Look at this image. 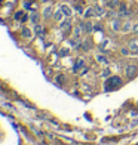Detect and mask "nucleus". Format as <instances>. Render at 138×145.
Returning a JSON list of instances; mask_svg holds the SVG:
<instances>
[{
  "label": "nucleus",
  "instance_id": "obj_4",
  "mask_svg": "<svg viewBox=\"0 0 138 145\" xmlns=\"http://www.w3.org/2000/svg\"><path fill=\"white\" fill-rule=\"evenodd\" d=\"M61 10H62V14H64L65 16H67V18H70V16H71V14H73V12H71V9L68 8L67 5H62V6H61Z\"/></svg>",
  "mask_w": 138,
  "mask_h": 145
},
{
  "label": "nucleus",
  "instance_id": "obj_13",
  "mask_svg": "<svg viewBox=\"0 0 138 145\" xmlns=\"http://www.w3.org/2000/svg\"><path fill=\"white\" fill-rule=\"evenodd\" d=\"M30 19H31L33 24H39V19H40V16H39V14H33V15L30 16Z\"/></svg>",
  "mask_w": 138,
  "mask_h": 145
},
{
  "label": "nucleus",
  "instance_id": "obj_2",
  "mask_svg": "<svg viewBox=\"0 0 138 145\" xmlns=\"http://www.w3.org/2000/svg\"><path fill=\"white\" fill-rule=\"evenodd\" d=\"M80 27L83 28L85 33H92V31H94V24H92V22H83Z\"/></svg>",
  "mask_w": 138,
  "mask_h": 145
},
{
  "label": "nucleus",
  "instance_id": "obj_15",
  "mask_svg": "<svg viewBox=\"0 0 138 145\" xmlns=\"http://www.w3.org/2000/svg\"><path fill=\"white\" fill-rule=\"evenodd\" d=\"M34 31H36V34H37V36H40L42 33H43V27H42V25H39V24H36V28H34Z\"/></svg>",
  "mask_w": 138,
  "mask_h": 145
},
{
  "label": "nucleus",
  "instance_id": "obj_17",
  "mask_svg": "<svg viewBox=\"0 0 138 145\" xmlns=\"http://www.w3.org/2000/svg\"><path fill=\"white\" fill-rule=\"evenodd\" d=\"M132 31H134L135 34L138 36V22H135V24H134V28H132Z\"/></svg>",
  "mask_w": 138,
  "mask_h": 145
},
{
  "label": "nucleus",
  "instance_id": "obj_1",
  "mask_svg": "<svg viewBox=\"0 0 138 145\" xmlns=\"http://www.w3.org/2000/svg\"><path fill=\"white\" fill-rule=\"evenodd\" d=\"M122 25H123V22L120 21L119 18H116V19L111 21V27H113L114 31H122Z\"/></svg>",
  "mask_w": 138,
  "mask_h": 145
},
{
  "label": "nucleus",
  "instance_id": "obj_20",
  "mask_svg": "<svg viewBox=\"0 0 138 145\" xmlns=\"http://www.w3.org/2000/svg\"><path fill=\"white\" fill-rule=\"evenodd\" d=\"M42 2H51V0H42Z\"/></svg>",
  "mask_w": 138,
  "mask_h": 145
},
{
  "label": "nucleus",
  "instance_id": "obj_18",
  "mask_svg": "<svg viewBox=\"0 0 138 145\" xmlns=\"http://www.w3.org/2000/svg\"><path fill=\"white\" fill-rule=\"evenodd\" d=\"M74 9L77 10V14H82V8H80L79 5H77V6H74Z\"/></svg>",
  "mask_w": 138,
  "mask_h": 145
},
{
  "label": "nucleus",
  "instance_id": "obj_10",
  "mask_svg": "<svg viewBox=\"0 0 138 145\" xmlns=\"http://www.w3.org/2000/svg\"><path fill=\"white\" fill-rule=\"evenodd\" d=\"M94 15H95V9H92V8H88V10L85 12V18H91Z\"/></svg>",
  "mask_w": 138,
  "mask_h": 145
},
{
  "label": "nucleus",
  "instance_id": "obj_9",
  "mask_svg": "<svg viewBox=\"0 0 138 145\" xmlns=\"http://www.w3.org/2000/svg\"><path fill=\"white\" fill-rule=\"evenodd\" d=\"M106 12H104V9L101 8V6H97L95 8V16H103Z\"/></svg>",
  "mask_w": 138,
  "mask_h": 145
},
{
  "label": "nucleus",
  "instance_id": "obj_19",
  "mask_svg": "<svg viewBox=\"0 0 138 145\" xmlns=\"http://www.w3.org/2000/svg\"><path fill=\"white\" fill-rule=\"evenodd\" d=\"M21 15H22V12H18V14H15V18L18 19V18H19V16H21Z\"/></svg>",
  "mask_w": 138,
  "mask_h": 145
},
{
  "label": "nucleus",
  "instance_id": "obj_8",
  "mask_svg": "<svg viewBox=\"0 0 138 145\" xmlns=\"http://www.w3.org/2000/svg\"><path fill=\"white\" fill-rule=\"evenodd\" d=\"M129 50L132 52V54L134 52H138V43L137 42H131L129 43Z\"/></svg>",
  "mask_w": 138,
  "mask_h": 145
},
{
  "label": "nucleus",
  "instance_id": "obj_7",
  "mask_svg": "<svg viewBox=\"0 0 138 145\" xmlns=\"http://www.w3.org/2000/svg\"><path fill=\"white\" fill-rule=\"evenodd\" d=\"M43 16H45L46 19H49V18L52 16V8H51V6H48V8L45 9V12H43Z\"/></svg>",
  "mask_w": 138,
  "mask_h": 145
},
{
  "label": "nucleus",
  "instance_id": "obj_6",
  "mask_svg": "<svg viewBox=\"0 0 138 145\" xmlns=\"http://www.w3.org/2000/svg\"><path fill=\"white\" fill-rule=\"evenodd\" d=\"M70 25H71L70 18H67V19H64V21L61 22V28H62V30H68V28H70Z\"/></svg>",
  "mask_w": 138,
  "mask_h": 145
},
{
  "label": "nucleus",
  "instance_id": "obj_14",
  "mask_svg": "<svg viewBox=\"0 0 138 145\" xmlns=\"http://www.w3.org/2000/svg\"><path fill=\"white\" fill-rule=\"evenodd\" d=\"M62 15H64V14H62V10L60 9V10H57L55 14H54V18L57 19V21H61V18H62Z\"/></svg>",
  "mask_w": 138,
  "mask_h": 145
},
{
  "label": "nucleus",
  "instance_id": "obj_16",
  "mask_svg": "<svg viewBox=\"0 0 138 145\" xmlns=\"http://www.w3.org/2000/svg\"><path fill=\"white\" fill-rule=\"evenodd\" d=\"M22 36L30 39V37H31V30H28V28H24V30H22Z\"/></svg>",
  "mask_w": 138,
  "mask_h": 145
},
{
  "label": "nucleus",
  "instance_id": "obj_12",
  "mask_svg": "<svg viewBox=\"0 0 138 145\" xmlns=\"http://www.w3.org/2000/svg\"><path fill=\"white\" fill-rule=\"evenodd\" d=\"M108 6L111 9H114V8H117V6H120V2L119 0H111V2H108Z\"/></svg>",
  "mask_w": 138,
  "mask_h": 145
},
{
  "label": "nucleus",
  "instance_id": "obj_3",
  "mask_svg": "<svg viewBox=\"0 0 138 145\" xmlns=\"http://www.w3.org/2000/svg\"><path fill=\"white\" fill-rule=\"evenodd\" d=\"M132 28H134V24L131 22V21H125L123 25H122V31L123 33H128V31H131Z\"/></svg>",
  "mask_w": 138,
  "mask_h": 145
},
{
  "label": "nucleus",
  "instance_id": "obj_11",
  "mask_svg": "<svg viewBox=\"0 0 138 145\" xmlns=\"http://www.w3.org/2000/svg\"><path fill=\"white\" fill-rule=\"evenodd\" d=\"M82 27H80V25H77V27H74V37L76 39H79V37H80V34H82Z\"/></svg>",
  "mask_w": 138,
  "mask_h": 145
},
{
  "label": "nucleus",
  "instance_id": "obj_5",
  "mask_svg": "<svg viewBox=\"0 0 138 145\" xmlns=\"http://www.w3.org/2000/svg\"><path fill=\"white\" fill-rule=\"evenodd\" d=\"M135 71H137V67H135V65H128V68H126L128 77H132V76L135 74Z\"/></svg>",
  "mask_w": 138,
  "mask_h": 145
}]
</instances>
